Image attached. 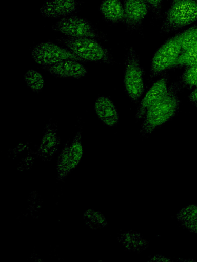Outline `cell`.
Wrapping results in <instances>:
<instances>
[{
  "label": "cell",
  "instance_id": "cell-9",
  "mask_svg": "<svg viewBox=\"0 0 197 262\" xmlns=\"http://www.w3.org/2000/svg\"><path fill=\"white\" fill-rule=\"evenodd\" d=\"M42 68L53 76L62 78L78 79L87 73V70L82 64L72 59L63 60L50 66L42 67Z\"/></svg>",
  "mask_w": 197,
  "mask_h": 262
},
{
  "label": "cell",
  "instance_id": "cell-5",
  "mask_svg": "<svg viewBox=\"0 0 197 262\" xmlns=\"http://www.w3.org/2000/svg\"><path fill=\"white\" fill-rule=\"evenodd\" d=\"M143 74L139 58L135 50L131 47L126 61L124 84L128 96L135 102L139 100L144 92Z\"/></svg>",
  "mask_w": 197,
  "mask_h": 262
},
{
  "label": "cell",
  "instance_id": "cell-2",
  "mask_svg": "<svg viewBox=\"0 0 197 262\" xmlns=\"http://www.w3.org/2000/svg\"><path fill=\"white\" fill-rule=\"evenodd\" d=\"M58 41L84 61H101L111 63L112 58L109 50L95 38L89 37L61 38Z\"/></svg>",
  "mask_w": 197,
  "mask_h": 262
},
{
  "label": "cell",
  "instance_id": "cell-21",
  "mask_svg": "<svg viewBox=\"0 0 197 262\" xmlns=\"http://www.w3.org/2000/svg\"><path fill=\"white\" fill-rule=\"evenodd\" d=\"M188 68L182 76V80L188 86L197 87V64Z\"/></svg>",
  "mask_w": 197,
  "mask_h": 262
},
{
  "label": "cell",
  "instance_id": "cell-23",
  "mask_svg": "<svg viewBox=\"0 0 197 262\" xmlns=\"http://www.w3.org/2000/svg\"><path fill=\"white\" fill-rule=\"evenodd\" d=\"M182 226L189 231L197 234V219L182 223Z\"/></svg>",
  "mask_w": 197,
  "mask_h": 262
},
{
  "label": "cell",
  "instance_id": "cell-1",
  "mask_svg": "<svg viewBox=\"0 0 197 262\" xmlns=\"http://www.w3.org/2000/svg\"><path fill=\"white\" fill-rule=\"evenodd\" d=\"M178 88L176 84L168 87L165 96L147 111L141 130L143 135L151 133L175 115L180 104L176 94Z\"/></svg>",
  "mask_w": 197,
  "mask_h": 262
},
{
  "label": "cell",
  "instance_id": "cell-11",
  "mask_svg": "<svg viewBox=\"0 0 197 262\" xmlns=\"http://www.w3.org/2000/svg\"><path fill=\"white\" fill-rule=\"evenodd\" d=\"M148 7L145 0H124V23L132 29L140 27L148 13Z\"/></svg>",
  "mask_w": 197,
  "mask_h": 262
},
{
  "label": "cell",
  "instance_id": "cell-20",
  "mask_svg": "<svg viewBox=\"0 0 197 262\" xmlns=\"http://www.w3.org/2000/svg\"><path fill=\"white\" fill-rule=\"evenodd\" d=\"M86 224L91 227H103L106 224V219L103 214L93 210H87L84 215Z\"/></svg>",
  "mask_w": 197,
  "mask_h": 262
},
{
  "label": "cell",
  "instance_id": "cell-24",
  "mask_svg": "<svg viewBox=\"0 0 197 262\" xmlns=\"http://www.w3.org/2000/svg\"><path fill=\"white\" fill-rule=\"evenodd\" d=\"M147 3L149 7H150L152 10L156 12L159 13L162 2L163 0H145Z\"/></svg>",
  "mask_w": 197,
  "mask_h": 262
},
{
  "label": "cell",
  "instance_id": "cell-15",
  "mask_svg": "<svg viewBox=\"0 0 197 262\" xmlns=\"http://www.w3.org/2000/svg\"><path fill=\"white\" fill-rule=\"evenodd\" d=\"M69 157L73 169L79 164L83 154L81 131H78L69 145Z\"/></svg>",
  "mask_w": 197,
  "mask_h": 262
},
{
  "label": "cell",
  "instance_id": "cell-12",
  "mask_svg": "<svg viewBox=\"0 0 197 262\" xmlns=\"http://www.w3.org/2000/svg\"><path fill=\"white\" fill-rule=\"evenodd\" d=\"M60 138L54 125L48 123L45 129L37 150L38 156L43 160L51 159L58 150Z\"/></svg>",
  "mask_w": 197,
  "mask_h": 262
},
{
  "label": "cell",
  "instance_id": "cell-13",
  "mask_svg": "<svg viewBox=\"0 0 197 262\" xmlns=\"http://www.w3.org/2000/svg\"><path fill=\"white\" fill-rule=\"evenodd\" d=\"M94 109L100 119L108 126H115L119 122L117 110L112 101L108 97L101 96L97 98Z\"/></svg>",
  "mask_w": 197,
  "mask_h": 262
},
{
  "label": "cell",
  "instance_id": "cell-10",
  "mask_svg": "<svg viewBox=\"0 0 197 262\" xmlns=\"http://www.w3.org/2000/svg\"><path fill=\"white\" fill-rule=\"evenodd\" d=\"M168 90L167 78L162 77L156 81L146 92L141 101L135 116L137 120L142 119L151 106L165 96Z\"/></svg>",
  "mask_w": 197,
  "mask_h": 262
},
{
  "label": "cell",
  "instance_id": "cell-16",
  "mask_svg": "<svg viewBox=\"0 0 197 262\" xmlns=\"http://www.w3.org/2000/svg\"><path fill=\"white\" fill-rule=\"evenodd\" d=\"M120 237V240L123 244L130 250H142L147 246V241L135 232L124 233Z\"/></svg>",
  "mask_w": 197,
  "mask_h": 262
},
{
  "label": "cell",
  "instance_id": "cell-14",
  "mask_svg": "<svg viewBox=\"0 0 197 262\" xmlns=\"http://www.w3.org/2000/svg\"><path fill=\"white\" fill-rule=\"evenodd\" d=\"M100 11L103 17L108 21L124 23L123 5L119 0H103L100 5Z\"/></svg>",
  "mask_w": 197,
  "mask_h": 262
},
{
  "label": "cell",
  "instance_id": "cell-4",
  "mask_svg": "<svg viewBox=\"0 0 197 262\" xmlns=\"http://www.w3.org/2000/svg\"><path fill=\"white\" fill-rule=\"evenodd\" d=\"M182 32L169 38L156 51L151 62V77H155L174 66L182 52Z\"/></svg>",
  "mask_w": 197,
  "mask_h": 262
},
{
  "label": "cell",
  "instance_id": "cell-17",
  "mask_svg": "<svg viewBox=\"0 0 197 262\" xmlns=\"http://www.w3.org/2000/svg\"><path fill=\"white\" fill-rule=\"evenodd\" d=\"M24 79L28 86L35 93L40 92L44 87V78L42 74L36 70H28L24 76Z\"/></svg>",
  "mask_w": 197,
  "mask_h": 262
},
{
  "label": "cell",
  "instance_id": "cell-22",
  "mask_svg": "<svg viewBox=\"0 0 197 262\" xmlns=\"http://www.w3.org/2000/svg\"><path fill=\"white\" fill-rule=\"evenodd\" d=\"M182 223L197 219V205H191L182 208L177 214Z\"/></svg>",
  "mask_w": 197,
  "mask_h": 262
},
{
  "label": "cell",
  "instance_id": "cell-6",
  "mask_svg": "<svg viewBox=\"0 0 197 262\" xmlns=\"http://www.w3.org/2000/svg\"><path fill=\"white\" fill-rule=\"evenodd\" d=\"M31 57L42 67L50 66L65 59L84 62L67 48L49 41L41 42L35 45L32 50Z\"/></svg>",
  "mask_w": 197,
  "mask_h": 262
},
{
  "label": "cell",
  "instance_id": "cell-8",
  "mask_svg": "<svg viewBox=\"0 0 197 262\" xmlns=\"http://www.w3.org/2000/svg\"><path fill=\"white\" fill-rule=\"evenodd\" d=\"M76 0H48L41 6L42 16L50 18H63L74 15L78 10Z\"/></svg>",
  "mask_w": 197,
  "mask_h": 262
},
{
  "label": "cell",
  "instance_id": "cell-3",
  "mask_svg": "<svg viewBox=\"0 0 197 262\" xmlns=\"http://www.w3.org/2000/svg\"><path fill=\"white\" fill-rule=\"evenodd\" d=\"M197 21V0H172L167 11L161 30L176 31Z\"/></svg>",
  "mask_w": 197,
  "mask_h": 262
},
{
  "label": "cell",
  "instance_id": "cell-19",
  "mask_svg": "<svg viewBox=\"0 0 197 262\" xmlns=\"http://www.w3.org/2000/svg\"><path fill=\"white\" fill-rule=\"evenodd\" d=\"M197 46V25L182 32L181 38L182 51Z\"/></svg>",
  "mask_w": 197,
  "mask_h": 262
},
{
  "label": "cell",
  "instance_id": "cell-25",
  "mask_svg": "<svg viewBox=\"0 0 197 262\" xmlns=\"http://www.w3.org/2000/svg\"><path fill=\"white\" fill-rule=\"evenodd\" d=\"M190 101L197 106V87L192 91L189 96Z\"/></svg>",
  "mask_w": 197,
  "mask_h": 262
},
{
  "label": "cell",
  "instance_id": "cell-18",
  "mask_svg": "<svg viewBox=\"0 0 197 262\" xmlns=\"http://www.w3.org/2000/svg\"><path fill=\"white\" fill-rule=\"evenodd\" d=\"M197 64V46L182 51L174 66L190 67Z\"/></svg>",
  "mask_w": 197,
  "mask_h": 262
},
{
  "label": "cell",
  "instance_id": "cell-7",
  "mask_svg": "<svg viewBox=\"0 0 197 262\" xmlns=\"http://www.w3.org/2000/svg\"><path fill=\"white\" fill-rule=\"evenodd\" d=\"M52 29L69 37L97 38L100 35L88 20L76 15L61 18L52 27Z\"/></svg>",
  "mask_w": 197,
  "mask_h": 262
}]
</instances>
